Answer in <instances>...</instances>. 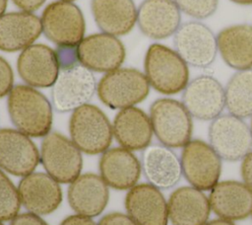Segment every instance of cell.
<instances>
[{
	"instance_id": "1",
	"label": "cell",
	"mask_w": 252,
	"mask_h": 225,
	"mask_svg": "<svg viewBox=\"0 0 252 225\" xmlns=\"http://www.w3.org/2000/svg\"><path fill=\"white\" fill-rule=\"evenodd\" d=\"M8 111L14 125L32 137L49 133L52 110L48 100L38 91L27 85H17L9 93Z\"/></svg>"
},
{
	"instance_id": "2",
	"label": "cell",
	"mask_w": 252,
	"mask_h": 225,
	"mask_svg": "<svg viewBox=\"0 0 252 225\" xmlns=\"http://www.w3.org/2000/svg\"><path fill=\"white\" fill-rule=\"evenodd\" d=\"M145 73L150 85L164 95H174L189 83L188 64L173 49L154 43L145 57Z\"/></svg>"
},
{
	"instance_id": "3",
	"label": "cell",
	"mask_w": 252,
	"mask_h": 225,
	"mask_svg": "<svg viewBox=\"0 0 252 225\" xmlns=\"http://www.w3.org/2000/svg\"><path fill=\"white\" fill-rule=\"evenodd\" d=\"M150 119L153 131L162 145L179 148L191 140L192 115L181 102L169 98L155 101L150 109Z\"/></svg>"
},
{
	"instance_id": "4",
	"label": "cell",
	"mask_w": 252,
	"mask_h": 225,
	"mask_svg": "<svg viewBox=\"0 0 252 225\" xmlns=\"http://www.w3.org/2000/svg\"><path fill=\"white\" fill-rule=\"evenodd\" d=\"M69 129L74 144L87 154L104 152L111 143L112 126L106 115L93 105L86 104L74 110Z\"/></svg>"
},
{
	"instance_id": "5",
	"label": "cell",
	"mask_w": 252,
	"mask_h": 225,
	"mask_svg": "<svg viewBox=\"0 0 252 225\" xmlns=\"http://www.w3.org/2000/svg\"><path fill=\"white\" fill-rule=\"evenodd\" d=\"M150 83L145 74L133 68H117L107 72L99 81L97 95L111 109H126L148 96Z\"/></svg>"
},
{
	"instance_id": "6",
	"label": "cell",
	"mask_w": 252,
	"mask_h": 225,
	"mask_svg": "<svg viewBox=\"0 0 252 225\" xmlns=\"http://www.w3.org/2000/svg\"><path fill=\"white\" fill-rule=\"evenodd\" d=\"M209 141L220 159L238 161L252 149L251 128L240 117L230 113L220 114L209 126Z\"/></svg>"
},
{
	"instance_id": "7",
	"label": "cell",
	"mask_w": 252,
	"mask_h": 225,
	"mask_svg": "<svg viewBox=\"0 0 252 225\" xmlns=\"http://www.w3.org/2000/svg\"><path fill=\"white\" fill-rule=\"evenodd\" d=\"M182 175L187 182L200 190H211L221 174V159L210 144L201 140H190L181 153Z\"/></svg>"
},
{
	"instance_id": "8",
	"label": "cell",
	"mask_w": 252,
	"mask_h": 225,
	"mask_svg": "<svg viewBox=\"0 0 252 225\" xmlns=\"http://www.w3.org/2000/svg\"><path fill=\"white\" fill-rule=\"evenodd\" d=\"M41 25L46 38L60 47H74L84 38L83 14L68 1H55L47 5L42 12Z\"/></svg>"
},
{
	"instance_id": "9",
	"label": "cell",
	"mask_w": 252,
	"mask_h": 225,
	"mask_svg": "<svg viewBox=\"0 0 252 225\" xmlns=\"http://www.w3.org/2000/svg\"><path fill=\"white\" fill-rule=\"evenodd\" d=\"M41 163L47 174L58 183H72L80 176L83 159L81 150L58 132L44 136L40 152Z\"/></svg>"
},
{
	"instance_id": "10",
	"label": "cell",
	"mask_w": 252,
	"mask_h": 225,
	"mask_svg": "<svg viewBox=\"0 0 252 225\" xmlns=\"http://www.w3.org/2000/svg\"><path fill=\"white\" fill-rule=\"evenodd\" d=\"M175 51L189 65L205 68L217 55L218 42L213 31L198 21L186 22L174 34Z\"/></svg>"
},
{
	"instance_id": "11",
	"label": "cell",
	"mask_w": 252,
	"mask_h": 225,
	"mask_svg": "<svg viewBox=\"0 0 252 225\" xmlns=\"http://www.w3.org/2000/svg\"><path fill=\"white\" fill-rule=\"evenodd\" d=\"M95 91V79L81 65L63 68L53 84L52 103L58 112H68L86 105Z\"/></svg>"
},
{
	"instance_id": "12",
	"label": "cell",
	"mask_w": 252,
	"mask_h": 225,
	"mask_svg": "<svg viewBox=\"0 0 252 225\" xmlns=\"http://www.w3.org/2000/svg\"><path fill=\"white\" fill-rule=\"evenodd\" d=\"M182 104L193 117L213 120L225 107L224 88L213 76L200 75L183 90Z\"/></svg>"
},
{
	"instance_id": "13",
	"label": "cell",
	"mask_w": 252,
	"mask_h": 225,
	"mask_svg": "<svg viewBox=\"0 0 252 225\" xmlns=\"http://www.w3.org/2000/svg\"><path fill=\"white\" fill-rule=\"evenodd\" d=\"M78 61L86 68L98 72L117 69L125 57L122 42L108 34H95L83 38L77 45Z\"/></svg>"
},
{
	"instance_id": "14",
	"label": "cell",
	"mask_w": 252,
	"mask_h": 225,
	"mask_svg": "<svg viewBox=\"0 0 252 225\" xmlns=\"http://www.w3.org/2000/svg\"><path fill=\"white\" fill-rule=\"evenodd\" d=\"M39 162V153L30 137L20 130L0 129V167L15 176H27Z\"/></svg>"
},
{
	"instance_id": "15",
	"label": "cell",
	"mask_w": 252,
	"mask_h": 225,
	"mask_svg": "<svg viewBox=\"0 0 252 225\" xmlns=\"http://www.w3.org/2000/svg\"><path fill=\"white\" fill-rule=\"evenodd\" d=\"M128 215L138 225H167V201L159 188L151 184L135 185L126 195Z\"/></svg>"
},
{
	"instance_id": "16",
	"label": "cell",
	"mask_w": 252,
	"mask_h": 225,
	"mask_svg": "<svg viewBox=\"0 0 252 225\" xmlns=\"http://www.w3.org/2000/svg\"><path fill=\"white\" fill-rule=\"evenodd\" d=\"M57 54L47 45L32 44L18 58V72L31 86L45 88L53 86L59 74Z\"/></svg>"
},
{
	"instance_id": "17",
	"label": "cell",
	"mask_w": 252,
	"mask_h": 225,
	"mask_svg": "<svg viewBox=\"0 0 252 225\" xmlns=\"http://www.w3.org/2000/svg\"><path fill=\"white\" fill-rule=\"evenodd\" d=\"M21 202L32 213L42 215L54 211L62 200L59 183L43 173H31L19 184Z\"/></svg>"
},
{
	"instance_id": "18",
	"label": "cell",
	"mask_w": 252,
	"mask_h": 225,
	"mask_svg": "<svg viewBox=\"0 0 252 225\" xmlns=\"http://www.w3.org/2000/svg\"><path fill=\"white\" fill-rule=\"evenodd\" d=\"M137 22L150 38L163 39L180 27L181 14L173 0H145L138 9Z\"/></svg>"
},
{
	"instance_id": "19",
	"label": "cell",
	"mask_w": 252,
	"mask_h": 225,
	"mask_svg": "<svg viewBox=\"0 0 252 225\" xmlns=\"http://www.w3.org/2000/svg\"><path fill=\"white\" fill-rule=\"evenodd\" d=\"M211 209L225 220H241L252 214V190L237 181L219 182L209 195Z\"/></svg>"
},
{
	"instance_id": "20",
	"label": "cell",
	"mask_w": 252,
	"mask_h": 225,
	"mask_svg": "<svg viewBox=\"0 0 252 225\" xmlns=\"http://www.w3.org/2000/svg\"><path fill=\"white\" fill-rule=\"evenodd\" d=\"M167 209L173 225H204L209 219L211 205L203 190L181 187L170 194Z\"/></svg>"
},
{
	"instance_id": "21",
	"label": "cell",
	"mask_w": 252,
	"mask_h": 225,
	"mask_svg": "<svg viewBox=\"0 0 252 225\" xmlns=\"http://www.w3.org/2000/svg\"><path fill=\"white\" fill-rule=\"evenodd\" d=\"M142 168L150 184L161 189L174 187L182 176L179 158L164 145L146 147L142 155Z\"/></svg>"
},
{
	"instance_id": "22",
	"label": "cell",
	"mask_w": 252,
	"mask_h": 225,
	"mask_svg": "<svg viewBox=\"0 0 252 225\" xmlns=\"http://www.w3.org/2000/svg\"><path fill=\"white\" fill-rule=\"evenodd\" d=\"M68 201L78 214L88 217L96 216L107 204V184L101 177L94 174L80 175L68 188Z\"/></svg>"
},
{
	"instance_id": "23",
	"label": "cell",
	"mask_w": 252,
	"mask_h": 225,
	"mask_svg": "<svg viewBox=\"0 0 252 225\" xmlns=\"http://www.w3.org/2000/svg\"><path fill=\"white\" fill-rule=\"evenodd\" d=\"M41 20L30 12H13L0 16V49H25L39 37Z\"/></svg>"
},
{
	"instance_id": "24",
	"label": "cell",
	"mask_w": 252,
	"mask_h": 225,
	"mask_svg": "<svg viewBox=\"0 0 252 225\" xmlns=\"http://www.w3.org/2000/svg\"><path fill=\"white\" fill-rule=\"evenodd\" d=\"M100 177L117 189L133 188L141 174V164L128 149L116 147L104 151L99 161Z\"/></svg>"
},
{
	"instance_id": "25",
	"label": "cell",
	"mask_w": 252,
	"mask_h": 225,
	"mask_svg": "<svg viewBox=\"0 0 252 225\" xmlns=\"http://www.w3.org/2000/svg\"><path fill=\"white\" fill-rule=\"evenodd\" d=\"M218 50L233 69L252 68V26L237 24L222 29L217 36Z\"/></svg>"
},
{
	"instance_id": "26",
	"label": "cell",
	"mask_w": 252,
	"mask_h": 225,
	"mask_svg": "<svg viewBox=\"0 0 252 225\" xmlns=\"http://www.w3.org/2000/svg\"><path fill=\"white\" fill-rule=\"evenodd\" d=\"M112 131L118 143L128 150L148 147L154 133L150 117L135 107L122 109L116 114Z\"/></svg>"
},
{
	"instance_id": "27",
	"label": "cell",
	"mask_w": 252,
	"mask_h": 225,
	"mask_svg": "<svg viewBox=\"0 0 252 225\" xmlns=\"http://www.w3.org/2000/svg\"><path fill=\"white\" fill-rule=\"evenodd\" d=\"M92 12L97 27L111 36L129 33L137 22L132 0H92Z\"/></svg>"
},
{
	"instance_id": "28",
	"label": "cell",
	"mask_w": 252,
	"mask_h": 225,
	"mask_svg": "<svg viewBox=\"0 0 252 225\" xmlns=\"http://www.w3.org/2000/svg\"><path fill=\"white\" fill-rule=\"evenodd\" d=\"M225 108L240 118L252 115V68L235 72L224 88Z\"/></svg>"
},
{
	"instance_id": "29",
	"label": "cell",
	"mask_w": 252,
	"mask_h": 225,
	"mask_svg": "<svg viewBox=\"0 0 252 225\" xmlns=\"http://www.w3.org/2000/svg\"><path fill=\"white\" fill-rule=\"evenodd\" d=\"M20 206L19 190L0 170V221H7L16 217Z\"/></svg>"
},
{
	"instance_id": "30",
	"label": "cell",
	"mask_w": 252,
	"mask_h": 225,
	"mask_svg": "<svg viewBox=\"0 0 252 225\" xmlns=\"http://www.w3.org/2000/svg\"><path fill=\"white\" fill-rule=\"evenodd\" d=\"M180 11L191 18L203 20L216 12L219 0H173Z\"/></svg>"
},
{
	"instance_id": "31",
	"label": "cell",
	"mask_w": 252,
	"mask_h": 225,
	"mask_svg": "<svg viewBox=\"0 0 252 225\" xmlns=\"http://www.w3.org/2000/svg\"><path fill=\"white\" fill-rule=\"evenodd\" d=\"M13 71L9 63L0 56V98L6 96L13 89Z\"/></svg>"
},
{
	"instance_id": "32",
	"label": "cell",
	"mask_w": 252,
	"mask_h": 225,
	"mask_svg": "<svg viewBox=\"0 0 252 225\" xmlns=\"http://www.w3.org/2000/svg\"><path fill=\"white\" fill-rule=\"evenodd\" d=\"M98 225H138L129 215H125L119 212L109 213L103 216Z\"/></svg>"
},
{
	"instance_id": "33",
	"label": "cell",
	"mask_w": 252,
	"mask_h": 225,
	"mask_svg": "<svg viewBox=\"0 0 252 225\" xmlns=\"http://www.w3.org/2000/svg\"><path fill=\"white\" fill-rule=\"evenodd\" d=\"M10 225H47L37 214L29 212L17 215L13 218Z\"/></svg>"
},
{
	"instance_id": "34",
	"label": "cell",
	"mask_w": 252,
	"mask_h": 225,
	"mask_svg": "<svg viewBox=\"0 0 252 225\" xmlns=\"http://www.w3.org/2000/svg\"><path fill=\"white\" fill-rule=\"evenodd\" d=\"M240 170L243 183L252 190V151L242 159Z\"/></svg>"
},
{
	"instance_id": "35",
	"label": "cell",
	"mask_w": 252,
	"mask_h": 225,
	"mask_svg": "<svg viewBox=\"0 0 252 225\" xmlns=\"http://www.w3.org/2000/svg\"><path fill=\"white\" fill-rule=\"evenodd\" d=\"M60 225H96L91 217L77 214V215H71L64 219Z\"/></svg>"
},
{
	"instance_id": "36",
	"label": "cell",
	"mask_w": 252,
	"mask_h": 225,
	"mask_svg": "<svg viewBox=\"0 0 252 225\" xmlns=\"http://www.w3.org/2000/svg\"><path fill=\"white\" fill-rule=\"evenodd\" d=\"M13 2L25 12H32L37 10L45 0H13Z\"/></svg>"
},
{
	"instance_id": "37",
	"label": "cell",
	"mask_w": 252,
	"mask_h": 225,
	"mask_svg": "<svg viewBox=\"0 0 252 225\" xmlns=\"http://www.w3.org/2000/svg\"><path fill=\"white\" fill-rule=\"evenodd\" d=\"M204 225H234V224L229 220L219 218V219H214L209 222H206Z\"/></svg>"
},
{
	"instance_id": "38",
	"label": "cell",
	"mask_w": 252,
	"mask_h": 225,
	"mask_svg": "<svg viewBox=\"0 0 252 225\" xmlns=\"http://www.w3.org/2000/svg\"><path fill=\"white\" fill-rule=\"evenodd\" d=\"M239 5H252V0H230Z\"/></svg>"
},
{
	"instance_id": "39",
	"label": "cell",
	"mask_w": 252,
	"mask_h": 225,
	"mask_svg": "<svg viewBox=\"0 0 252 225\" xmlns=\"http://www.w3.org/2000/svg\"><path fill=\"white\" fill-rule=\"evenodd\" d=\"M7 1H8V0H0V16L3 15V13H4L5 9H6Z\"/></svg>"
},
{
	"instance_id": "40",
	"label": "cell",
	"mask_w": 252,
	"mask_h": 225,
	"mask_svg": "<svg viewBox=\"0 0 252 225\" xmlns=\"http://www.w3.org/2000/svg\"><path fill=\"white\" fill-rule=\"evenodd\" d=\"M250 128H251V132H252V119H251V126H250Z\"/></svg>"
},
{
	"instance_id": "41",
	"label": "cell",
	"mask_w": 252,
	"mask_h": 225,
	"mask_svg": "<svg viewBox=\"0 0 252 225\" xmlns=\"http://www.w3.org/2000/svg\"><path fill=\"white\" fill-rule=\"evenodd\" d=\"M63 1H68V2H71V1H73V0H63Z\"/></svg>"
},
{
	"instance_id": "42",
	"label": "cell",
	"mask_w": 252,
	"mask_h": 225,
	"mask_svg": "<svg viewBox=\"0 0 252 225\" xmlns=\"http://www.w3.org/2000/svg\"><path fill=\"white\" fill-rule=\"evenodd\" d=\"M0 225H3V224H2V223H1V222H0Z\"/></svg>"
}]
</instances>
